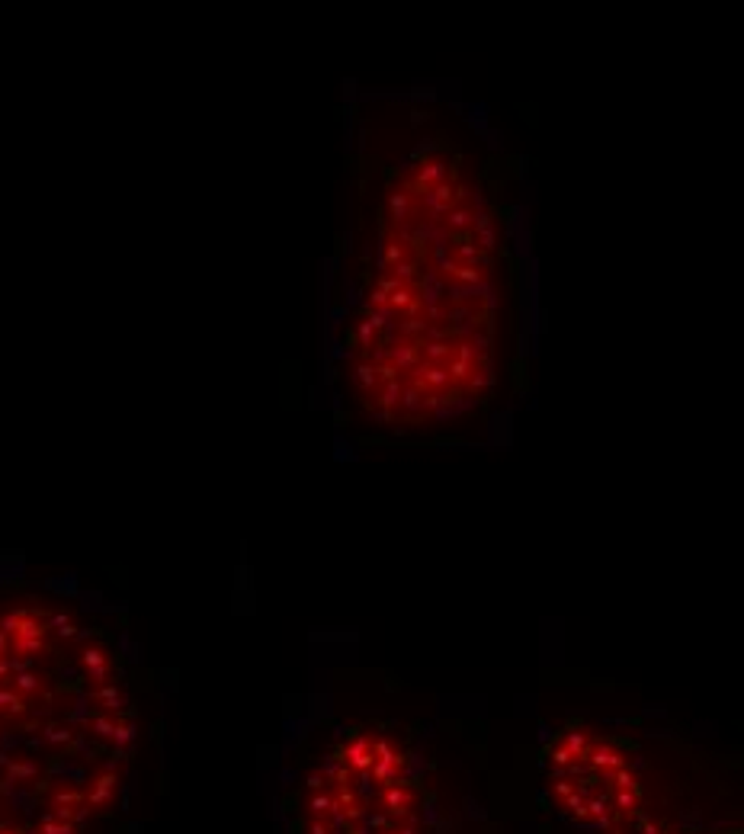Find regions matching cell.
<instances>
[{
    "label": "cell",
    "mask_w": 744,
    "mask_h": 834,
    "mask_svg": "<svg viewBox=\"0 0 744 834\" xmlns=\"http://www.w3.org/2000/svg\"><path fill=\"white\" fill-rule=\"evenodd\" d=\"M613 789H639V780H635L632 770H626V767H619V770H613Z\"/></svg>",
    "instance_id": "4"
},
{
    "label": "cell",
    "mask_w": 744,
    "mask_h": 834,
    "mask_svg": "<svg viewBox=\"0 0 744 834\" xmlns=\"http://www.w3.org/2000/svg\"><path fill=\"white\" fill-rule=\"evenodd\" d=\"M591 754V764L594 770H619V767H626V758H622V751H616L613 744H600L597 751H587Z\"/></svg>",
    "instance_id": "1"
},
{
    "label": "cell",
    "mask_w": 744,
    "mask_h": 834,
    "mask_svg": "<svg viewBox=\"0 0 744 834\" xmlns=\"http://www.w3.org/2000/svg\"><path fill=\"white\" fill-rule=\"evenodd\" d=\"M587 812L597 815V818H603V815H610V809H606V799H587Z\"/></svg>",
    "instance_id": "5"
},
{
    "label": "cell",
    "mask_w": 744,
    "mask_h": 834,
    "mask_svg": "<svg viewBox=\"0 0 744 834\" xmlns=\"http://www.w3.org/2000/svg\"><path fill=\"white\" fill-rule=\"evenodd\" d=\"M613 806H616V812H635L639 789H613Z\"/></svg>",
    "instance_id": "3"
},
{
    "label": "cell",
    "mask_w": 744,
    "mask_h": 834,
    "mask_svg": "<svg viewBox=\"0 0 744 834\" xmlns=\"http://www.w3.org/2000/svg\"><path fill=\"white\" fill-rule=\"evenodd\" d=\"M382 799H385V806H389L391 812L401 815V812H408V806H411V792L404 789V786H398V783H389L385 786V792H382Z\"/></svg>",
    "instance_id": "2"
},
{
    "label": "cell",
    "mask_w": 744,
    "mask_h": 834,
    "mask_svg": "<svg viewBox=\"0 0 744 834\" xmlns=\"http://www.w3.org/2000/svg\"><path fill=\"white\" fill-rule=\"evenodd\" d=\"M555 792H558V796H565V799H568L571 792H574V786H571V783H555Z\"/></svg>",
    "instance_id": "6"
},
{
    "label": "cell",
    "mask_w": 744,
    "mask_h": 834,
    "mask_svg": "<svg viewBox=\"0 0 744 834\" xmlns=\"http://www.w3.org/2000/svg\"><path fill=\"white\" fill-rule=\"evenodd\" d=\"M616 834H619V831H616Z\"/></svg>",
    "instance_id": "7"
}]
</instances>
